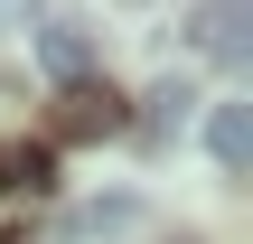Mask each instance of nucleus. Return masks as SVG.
I'll return each instance as SVG.
<instances>
[{"label": "nucleus", "instance_id": "nucleus-5", "mask_svg": "<svg viewBox=\"0 0 253 244\" xmlns=\"http://www.w3.org/2000/svg\"><path fill=\"white\" fill-rule=\"evenodd\" d=\"M0 188H47V150L38 141H0Z\"/></svg>", "mask_w": 253, "mask_h": 244}, {"label": "nucleus", "instance_id": "nucleus-7", "mask_svg": "<svg viewBox=\"0 0 253 244\" xmlns=\"http://www.w3.org/2000/svg\"><path fill=\"white\" fill-rule=\"evenodd\" d=\"M178 244H197V235H178Z\"/></svg>", "mask_w": 253, "mask_h": 244}, {"label": "nucleus", "instance_id": "nucleus-4", "mask_svg": "<svg viewBox=\"0 0 253 244\" xmlns=\"http://www.w3.org/2000/svg\"><path fill=\"white\" fill-rule=\"evenodd\" d=\"M56 132H66V141L122 132V94H113V85H66V94H56Z\"/></svg>", "mask_w": 253, "mask_h": 244}, {"label": "nucleus", "instance_id": "nucleus-6", "mask_svg": "<svg viewBox=\"0 0 253 244\" xmlns=\"http://www.w3.org/2000/svg\"><path fill=\"white\" fill-rule=\"evenodd\" d=\"M150 103H160V113H150V132H169V122H188V103H197V94H188V85H160Z\"/></svg>", "mask_w": 253, "mask_h": 244}, {"label": "nucleus", "instance_id": "nucleus-1", "mask_svg": "<svg viewBox=\"0 0 253 244\" xmlns=\"http://www.w3.org/2000/svg\"><path fill=\"white\" fill-rule=\"evenodd\" d=\"M188 47L216 56V66H244L253 56V0H197L188 9Z\"/></svg>", "mask_w": 253, "mask_h": 244}, {"label": "nucleus", "instance_id": "nucleus-2", "mask_svg": "<svg viewBox=\"0 0 253 244\" xmlns=\"http://www.w3.org/2000/svg\"><path fill=\"white\" fill-rule=\"evenodd\" d=\"M94 56H103V38L84 19H38V66L56 85H94Z\"/></svg>", "mask_w": 253, "mask_h": 244}, {"label": "nucleus", "instance_id": "nucleus-3", "mask_svg": "<svg viewBox=\"0 0 253 244\" xmlns=\"http://www.w3.org/2000/svg\"><path fill=\"white\" fill-rule=\"evenodd\" d=\"M207 150H216L225 179L253 169V103H244V94H216V103H207Z\"/></svg>", "mask_w": 253, "mask_h": 244}, {"label": "nucleus", "instance_id": "nucleus-8", "mask_svg": "<svg viewBox=\"0 0 253 244\" xmlns=\"http://www.w3.org/2000/svg\"><path fill=\"white\" fill-rule=\"evenodd\" d=\"M0 9H9V0H0Z\"/></svg>", "mask_w": 253, "mask_h": 244}]
</instances>
